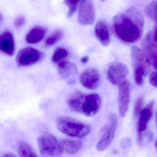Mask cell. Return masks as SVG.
<instances>
[{
	"label": "cell",
	"mask_w": 157,
	"mask_h": 157,
	"mask_svg": "<svg viewBox=\"0 0 157 157\" xmlns=\"http://www.w3.org/2000/svg\"><path fill=\"white\" fill-rule=\"evenodd\" d=\"M18 150L19 157H39L30 146L26 142H19Z\"/></svg>",
	"instance_id": "obj_20"
},
{
	"label": "cell",
	"mask_w": 157,
	"mask_h": 157,
	"mask_svg": "<svg viewBox=\"0 0 157 157\" xmlns=\"http://www.w3.org/2000/svg\"><path fill=\"white\" fill-rule=\"evenodd\" d=\"M64 150L69 155H74L78 153L83 146V144L79 140L63 139L61 142Z\"/></svg>",
	"instance_id": "obj_19"
},
{
	"label": "cell",
	"mask_w": 157,
	"mask_h": 157,
	"mask_svg": "<svg viewBox=\"0 0 157 157\" xmlns=\"http://www.w3.org/2000/svg\"><path fill=\"white\" fill-rule=\"evenodd\" d=\"M96 11L93 0H80L78 11V22L82 25H88L94 23Z\"/></svg>",
	"instance_id": "obj_8"
},
{
	"label": "cell",
	"mask_w": 157,
	"mask_h": 157,
	"mask_svg": "<svg viewBox=\"0 0 157 157\" xmlns=\"http://www.w3.org/2000/svg\"><path fill=\"white\" fill-rule=\"evenodd\" d=\"M155 104V101H151L140 112L138 124V132L142 133L146 129L148 123L153 117Z\"/></svg>",
	"instance_id": "obj_13"
},
{
	"label": "cell",
	"mask_w": 157,
	"mask_h": 157,
	"mask_svg": "<svg viewBox=\"0 0 157 157\" xmlns=\"http://www.w3.org/2000/svg\"><path fill=\"white\" fill-rule=\"evenodd\" d=\"M26 22V19L25 17L22 16H20L17 17L14 22V25L17 28H20L24 25Z\"/></svg>",
	"instance_id": "obj_26"
},
{
	"label": "cell",
	"mask_w": 157,
	"mask_h": 157,
	"mask_svg": "<svg viewBox=\"0 0 157 157\" xmlns=\"http://www.w3.org/2000/svg\"><path fill=\"white\" fill-rule=\"evenodd\" d=\"M86 94L77 91L72 93L67 100L68 107L72 111L82 113V107Z\"/></svg>",
	"instance_id": "obj_16"
},
{
	"label": "cell",
	"mask_w": 157,
	"mask_h": 157,
	"mask_svg": "<svg viewBox=\"0 0 157 157\" xmlns=\"http://www.w3.org/2000/svg\"><path fill=\"white\" fill-rule=\"evenodd\" d=\"M46 32L47 29L44 27L41 26L34 27L26 35V41L29 44L38 43L43 39Z\"/></svg>",
	"instance_id": "obj_17"
},
{
	"label": "cell",
	"mask_w": 157,
	"mask_h": 157,
	"mask_svg": "<svg viewBox=\"0 0 157 157\" xmlns=\"http://www.w3.org/2000/svg\"><path fill=\"white\" fill-rule=\"evenodd\" d=\"M118 124V118L114 113H111L108 116V123L102 128L101 138L97 145L98 151L106 150L110 145L115 136Z\"/></svg>",
	"instance_id": "obj_4"
},
{
	"label": "cell",
	"mask_w": 157,
	"mask_h": 157,
	"mask_svg": "<svg viewBox=\"0 0 157 157\" xmlns=\"http://www.w3.org/2000/svg\"><path fill=\"white\" fill-rule=\"evenodd\" d=\"M59 74L64 79L74 76L77 72V68L74 63L67 60L63 61L57 64Z\"/></svg>",
	"instance_id": "obj_18"
},
{
	"label": "cell",
	"mask_w": 157,
	"mask_h": 157,
	"mask_svg": "<svg viewBox=\"0 0 157 157\" xmlns=\"http://www.w3.org/2000/svg\"><path fill=\"white\" fill-rule=\"evenodd\" d=\"M138 142H139V144H142V143H143V134H142V133L141 132H138Z\"/></svg>",
	"instance_id": "obj_29"
},
{
	"label": "cell",
	"mask_w": 157,
	"mask_h": 157,
	"mask_svg": "<svg viewBox=\"0 0 157 157\" xmlns=\"http://www.w3.org/2000/svg\"><path fill=\"white\" fill-rule=\"evenodd\" d=\"M146 15L147 17L155 21H157V1H152L149 3L146 6L144 10Z\"/></svg>",
	"instance_id": "obj_22"
},
{
	"label": "cell",
	"mask_w": 157,
	"mask_h": 157,
	"mask_svg": "<svg viewBox=\"0 0 157 157\" xmlns=\"http://www.w3.org/2000/svg\"><path fill=\"white\" fill-rule=\"evenodd\" d=\"M3 20V16L2 14L0 13V21H2Z\"/></svg>",
	"instance_id": "obj_31"
},
{
	"label": "cell",
	"mask_w": 157,
	"mask_h": 157,
	"mask_svg": "<svg viewBox=\"0 0 157 157\" xmlns=\"http://www.w3.org/2000/svg\"><path fill=\"white\" fill-rule=\"evenodd\" d=\"M100 1H102V2H104L105 0H100Z\"/></svg>",
	"instance_id": "obj_32"
},
{
	"label": "cell",
	"mask_w": 157,
	"mask_h": 157,
	"mask_svg": "<svg viewBox=\"0 0 157 157\" xmlns=\"http://www.w3.org/2000/svg\"><path fill=\"white\" fill-rule=\"evenodd\" d=\"M131 56L134 73L147 75L150 65L143 51L136 46H134L131 48Z\"/></svg>",
	"instance_id": "obj_9"
},
{
	"label": "cell",
	"mask_w": 157,
	"mask_h": 157,
	"mask_svg": "<svg viewBox=\"0 0 157 157\" xmlns=\"http://www.w3.org/2000/svg\"><path fill=\"white\" fill-rule=\"evenodd\" d=\"M127 65L122 63L115 62L111 64L107 72V78L114 86H119L123 82L129 74Z\"/></svg>",
	"instance_id": "obj_7"
},
{
	"label": "cell",
	"mask_w": 157,
	"mask_h": 157,
	"mask_svg": "<svg viewBox=\"0 0 157 157\" xmlns=\"http://www.w3.org/2000/svg\"><path fill=\"white\" fill-rule=\"evenodd\" d=\"M100 80L99 72L94 68L87 69L80 76V81L82 86L89 90L97 88L100 84Z\"/></svg>",
	"instance_id": "obj_12"
},
{
	"label": "cell",
	"mask_w": 157,
	"mask_h": 157,
	"mask_svg": "<svg viewBox=\"0 0 157 157\" xmlns=\"http://www.w3.org/2000/svg\"><path fill=\"white\" fill-rule=\"evenodd\" d=\"M157 28L148 32L143 40L142 46L149 65L157 69Z\"/></svg>",
	"instance_id": "obj_5"
},
{
	"label": "cell",
	"mask_w": 157,
	"mask_h": 157,
	"mask_svg": "<svg viewBox=\"0 0 157 157\" xmlns=\"http://www.w3.org/2000/svg\"><path fill=\"white\" fill-rule=\"evenodd\" d=\"M69 55V52L65 48H58L54 51L52 56V61L55 64H58L61 62L66 60L65 59Z\"/></svg>",
	"instance_id": "obj_21"
},
{
	"label": "cell",
	"mask_w": 157,
	"mask_h": 157,
	"mask_svg": "<svg viewBox=\"0 0 157 157\" xmlns=\"http://www.w3.org/2000/svg\"><path fill=\"white\" fill-rule=\"evenodd\" d=\"M131 101V85L130 82L124 80L119 85L118 106L120 115L125 117L127 114Z\"/></svg>",
	"instance_id": "obj_10"
},
{
	"label": "cell",
	"mask_w": 157,
	"mask_h": 157,
	"mask_svg": "<svg viewBox=\"0 0 157 157\" xmlns=\"http://www.w3.org/2000/svg\"><path fill=\"white\" fill-rule=\"evenodd\" d=\"M63 36V33L60 30H57L51 34L45 41V46L47 47L53 46L61 40Z\"/></svg>",
	"instance_id": "obj_23"
},
{
	"label": "cell",
	"mask_w": 157,
	"mask_h": 157,
	"mask_svg": "<svg viewBox=\"0 0 157 157\" xmlns=\"http://www.w3.org/2000/svg\"><path fill=\"white\" fill-rule=\"evenodd\" d=\"M14 50V41L13 35L9 31H5L0 36V51L9 56H13Z\"/></svg>",
	"instance_id": "obj_15"
},
{
	"label": "cell",
	"mask_w": 157,
	"mask_h": 157,
	"mask_svg": "<svg viewBox=\"0 0 157 157\" xmlns=\"http://www.w3.org/2000/svg\"><path fill=\"white\" fill-rule=\"evenodd\" d=\"M56 125L61 132L71 137L83 138L91 131L88 124L69 116H59L56 120Z\"/></svg>",
	"instance_id": "obj_2"
},
{
	"label": "cell",
	"mask_w": 157,
	"mask_h": 157,
	"mask_svg": "<svg viewBox=\"0 0 157 157\" xmlns=\"http://www.w3.org/2000/svg\"><path fill=\"white\" fill-rule=\"evenodd\" d=\"M95 35L98 40L103 46L107 47L110 42L108 26L106 21L100 20L95 27Z\"/></svg>",
	"instance_id": "obj_14"
},
{
	"label": "cell",
	"mask_w": 157,
	"mask_h": 157,
	"mask_svg": "<svg viewBox=\"0 0 157 157\" xmlns=\"http://www.w3.org/2000/svg\"><path fill=\"white\" fill-rule=\"evenodd\" d=\"M2 157H16L14 154L13 153H8L4 154Z\"/></svg>",
	"instance_id": "obj_30"
},
{
	"label": "cell",
	"mask_w": 157,
	"mask_h": 157,
	"mask_svg": "<svg viewBox=\"0 0 157 157\" xmlns=\"http://www.w3.org/2000/svg\"><path fill=\"white\" fill-rule=\"evenodd\" d=\"M88 59H89V58H88V56H86L82 57L80 61L83 64H86L88 62Z\"/></svg>",
	"instance_id": "obj_28"
},
{
	"label": "cell",
	"mask_w": 157,
	"mask_h": 157,
	"mask_svg": "<svg viewBox=\"0 0 157 157\" xmlns=\"http://www.w3.org/2000/svg\"><path fill=\"white\" fill-rule=\"evenodd\" d=\"M38 146L41 154L46 157H56L62 155V146L55 136L49 132H43L39 136Z\"/></svg>",
	"instance_id": "obj_3"
},
{
	"label": "cell",
	"mask_w": 157,
	"mask_h": 157,
	"mask_svg": "<svg viewBox=\"0 0 157 157\" xmlns=\"http://www.w3.org/2000/svg\"><path fill=\"white\" fill-rule=\"evenodd\" d=\"M101 105V98L99 95L97 94L86 95L82 113L88 117L94 116L100 109Z\"/></svg>",
	"instance_id": "obj_11"
},
{
	"label": "cell",
	"mask_w": 157,
	"mask_h": 157,
	"mask_svg": "<svg viewBox=\"0 0 157 157\" xmlns=\"http://www.w3.org/2000/svg\"><path fill=\"white\" fill-rule=\"evenodd\" d=\"M80 0H64V3L68 7L67 17L70 18L73 15L78 8Z\"/></svg>",
	"instance_id": "obj_24"
},
{
	"label": "cell",
	"mask_w": 157,
	"mask_h": 157,
	"mask_svg": "<svg viewBox=\"0 0 157 157\" xmlns=\"http://www.w3.org/2000/svg\"><path fill=\"white\" fill-rule=\"evenodd\" d=\"M43 56V53L37 49L27 47L18 52L16 60L19 67H28L39 61Z\"/></svg>",
	"instance_id": "obj_6"
},
{
	"label": "cell",
	"mask_w": 157,
	"mask_h": 157,
	"mask_svg": "<svg viewBox=\"0 0 157 157\" xmlns=\"http://www.w3.org/2000/svg\"><path fill=\"white\" fill-rule=\"evenodd\" d=\"M143 98L142 97L138 98L136 100L134 108V116L135 118L139 116L140 112L143 109Z\"/></svg>",
	"instance_id": "obj_25"
},
{
	"label": "cell",
	"mask_w": 157,
	"mask_h": 157,
	"mask_svg": "<svg viewBox=\"0 0 157 157\" xmlns=\"http://www.w3.org/2000/svg\"><path fill=\"white\" fill-rule=\"evenodd\" d=\"M157 71L153 72L151 74L149 77V82L154 86L157 87Z\"/></svg>",
	"instance_id": "obj_27"
},
{
	"label": "cell",
	"mask_w": 157,
	"mask_h": 157,
	"mask_svg": "<svg viewBox=\"0 0 157 157\" xmlns=\"http://www.w3.org/2000/svg\"><path fill=\"white\" fill-rule=\"evenodd\" d=\"M144 26V20L142 14L132 6L113 17L112 29L119 40L125 44H131L141 38Z\"/></svg>",
	"instance_id": "obj_1"
}]
</instances>
